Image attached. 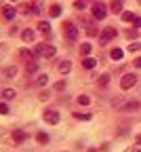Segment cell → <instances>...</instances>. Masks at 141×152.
Instances as JSON below:
<instances>
[{"instance_id": "4dcf8cb0", "label": "cell", "mask_w": 141, "mask_h": 152, "mask_svg": "<svg viewBox=\"0 0 141 152\" xmlns=\"http://www.w3.org/2000/svg\"><path fill=\"white\" fill-rule=\"evenodd\" d=\"M0 114H2V116H4V114H9V106H7V104H0Z\"/></svg>"}, {"instance_id": "d6986e66", "label": "cell", "mask_w": 141, "mask_h": 152, "mask_svg": "<svg viewBox=\"0 0 141 152\" xmlns=\"http://www.w3.org/2000/svg\"><path fill=\"white\" fill-rule=\"evenodd\" d=\"M38 30L42 32V34H51V26H49V21H40V23H38Z\"/></svg>"}, {"instance_id": "ba28073f", "label": "cell", "mask_w": 141, "mask_h": 152, "mask_svg": "<svg viewBox=\"0 0 141 152\" xmlns=\"http://www.w3.org/2000/svg\"><path fill=\"white\" fill-rule=\"evenodd\" d=\"M139 102H126V104H122V106H120V108H122L124 112H135V110H139Z\"/></svg>"}, {"instance_id": "4fadbf2b", "label": "cell", "mask_w": 141, "mask_h": 152, "mask_svg": "<svg viewBox=\"0 0 141 152\" xmlns=\"http://www.w3.org/2000/svg\"><path fill=\"white\" fill-rule=\"evenodd\" d=\"M0 95H2V99H15V89H2L0 91Z\"/></svg>"}, {"instance_id": "6da1fadb", "label": "cell", "mask_w": 141, "mask_h": 152, "mask_svg": "<svg viewBox=\"0 0 141 152\" xmlns=\"http://www.w3.org/2000/svg\"><path fill=\"white\" fill-rule=\"evenodd\" d=\"M55 53H57L55 47H51V45H42V42L36 45V49H34V55H42V57H47V59H49V57H53Z\"/></svg>"}, {"instance_id": "e575fe53", "label": "cell", "mask_w": 141, "mask_h": 152, "mask_svg": "<svg viewBox=\"0 0 141 152\" xmlns=\"http://www.w3.org/2000/svg\"><path fill=\"white\" fill-rule=\"evenodd\" d=\"M137 144H139V146H141V135H137Z\"/></svg>"}, {"instance_id": "9a60e30c", "label": "cell", "mask_w": 141, "mask_h": 152, "mask_svg": "<svg viewBox=\"0 0 141 152\" xmlns=\"http://www.w3.org/2000/svg\"><path fill=\"white\" fill-rule=\"evenodd\" d=\"M70 70H72V64H70L68 59L59 64V72H61V74H70Z\"/></svg>"}, {"instance_id": "836d02e7", "label": "cell", "mask_w": 141, "mask_h": 152, "mask_svg": "<svg viewBox=\"0 0 141 152\" xmlns=\"http://www.w3.org/2000/svg\"><path fill=\"white\" fill-rule=\"evenodd\" d=\"M133 64H135V68H141V57H137V59H135Z\"/></svg>"}, {"instance_id": "30bf717a", "label": "cell", "mask_w": 141, "mask_h": 152, "mask_svg": "<svg viewBox=\"0 0 141 152\" xmlns=\"http://www.w3.org/2000/svg\"><path fill=\"white\" fill-rule=\"evenodd\" d=\"M97 66V59H93V57H84V59H82V68L84 70H93Z\"/></svg>"}, {"instance_id": "ac0fdd59", "label": "cell", "mask_w": 141, "mask_h": 152, "mask_svg": "<svg viewBox=\"0 0 141 152\" xmlns=\"http://www.w3.org/2000/svg\"><path fill=\"white\" fill-rule=\"evenodd\" d=\"M19 57H23V59H32V57H34V53L30 51V49H19Z\"/></svg>"}, {"instance_id": "f1b7e54d", "label": "cell", "mask_w": 141, "mask_h": 152, "mask_svg": "<svg viewBox=\"0 0 141 152\" xmlns=\"http://www.w3.org/2000/svg\"><path fill=\"white\" fill-rule=\"evenodd\" d=\"M74 9H78V11L86 9V7H84V0H76V2H74Z\"/></svg>"}, {"instance_id": "d4e9b609", "label": "cell", "mask_w": 141, "mask_h": 152, "mask_svg": "<svg viewBox=\"0 0 141 152\" xmlns=\"http://www.w3.org/2000/svg\"><path fill=\"white\" fill-rule=\"evenodd\" d=\"M89 53H91V45H89V42H84L82 47H80V55H84V57H89Z\"/></svg>"}, {"instance_id": "484cf974", "label": "cell", "mask_w": 141, "mask_h": 152, "mask_svg": "<svg viewBox=\"0 0 141 152\" xmlns=\"http://www.w3.org/2000/svg\"><path fill=\"white\" fill-rule=\"evenodd\" d=\"M99 85H101V87H108V85H110V74H101V78H99Z\"/></svg>"}, {"instance_id": "8fae6325", "label": "cell", "mask_w": 141, "mask_h": 152, "mask_svg": "<svg viewBox=\"0 0 141 152\" xmlns=\"http://www.w3.org/2000/svg\"><path fill=\"white\" fill-rule=\"evenodd\" d=\"M122 55H124V51H122V49H118V47L110 51V57H112L114 61H120V59H122Z\"/></svg>"}, {"instance_id": "7c38bea8", "label": "cell", "mask_w": 141, "mask_h": 152, "mask_svg": "<svg viewBox=\"0 0 141 152\" xmlns=\"http://www.w3.org/2000/svg\"><path fill=\"white\" fill-rule=\"evenodd\" d=\"M110 11H112V13H120V15H122V2H120V0H112Z\"/></svg>"}, {"instance_id": "44dd1931", "label": "cell", "mask_w": 141, "mask_h": 152, "mask_svg": "<svg viewBox=\"0 0 141 152\" xmlns=\"http://www.w3.org/2000/svg\"><path fill=\"white\" fill-rule=\"evenodd\" d=\"M49 13H51V17H59V15H61V7H59V4H53Z\"/></svg>"}, {"instance_id": "7a4b0ae2", "label": "cell", "mask_w": 141, "mask_h": 152, "mask_svg": "<svg viewBox=\"0 0 141 152\" xmlns=\"http://www.w3.org/2000/svg\"><path fill=\"white\" fill-rule=\"evenodd\" d=\"M63 36L68 38L70 42H74L76 38H78V28H76L72 21H65V23H63Z\"/></svg>"}, {"instance_id": "7402d4cb", "label": "cell", "mask_w": 141, "mask_h": 152, "mask_svg": "<svg viewBox=\"0 0 141 152\" xmlns=\"http://www.w3.org/2000/svg\"><path fill=\"white\" fill-rule=\"evenodd\" d=\"M78 104L80 106H89L91 104V97H89V95H78Z\"/></svg>"}, {"instance_id": "52a82bcc", "label": "cell", "mask_w": 141, "mask_h": 152, "mask_svg": "<svg viewBox=\"0 0 141 152\" xmlns=\"http://www.w3.org/2000/svg\"><path fill=\"white\" fill-rule=\"evenodd\" d=\"M25 140H28V133H25V131H15V133H13V142H15V144H23Z\"/></svg>"}, {"instance_id": "8992f818", "label": "cell", "mask_w": 141, "mask_h": 152, "mask_svg": "<svg viewBox=\"0 0 141 152\" xmlns=\"http://www.w3.org/2000/svg\"><path fill=\"white\" fill-rule=\"evenodd\" d=\"M44 121H47L49 125H57L59 121H61V116H59L57 110H47V112H44Z\"/></svg>"}, {"instance_id": "5b68a950", "label": "cell", "mask_w": 141, "mask_h": 152, "mask_svg": "<svg viewBox=\"0 0 141 152\" xmlns=\"http://www.w3.org/2000/svg\"><path fill=\"white\" fill-rule=\"evenodd\" d=\"M105 15H108V7H105L103 2H97V4L93 7V17H95V19H105Z\"/></svg>"}, {"instance_id": "f546056e", "label": "cell", "mask_w": 141, "mask_h": 152, "mask_svg": "<svg viewBox=\"0 0 141 152\" xmlns=\"http://www.w3.org/2000/svg\"><path fill=\"white\" fill-rule=\"evenodd\" d=\"M65 89V80H59V83H55V91H63Z\"/></svg>"}, {"instance_id": "603a6c76", "label": "cell", "mask_w": 141, "mask_h": 152, "mask_svg": "<svg viewBox=\"0 0 141 152\" xmlns=\"http://www.w3.org/2000/svg\"><path fill=\"white\" fill-rule=\"evenodd\" d=\"M25 70H28V74H34V72L38 70V64H36V61H28V66H25Z\"/></svg>"}, {"instance_id": "ffe728a7", "label": "cell", "mask_w": 141, "mask_h": 152, "mask_svg": "<svg viewBox=\"0 0 141 152\" xmlns=\"http://www.w3.org/2000/svg\"><path fill=\"white\" fill-rule=\"evenodd\" d=\"M36 140L40 142V144H49V135L44 131H40V133H36Z\"/></svg>"}, {"instance_id": "277c9868", "label": "cell", "mask_w": 141, "mask_h": 152, "mask_svg": "<svg viewBox=\"0 0 141 152\" xmlns=\"http://www.w3.org/2000/svg\"><path fill=\"white\" fill-rule=\"evenodd\" d=\"M135 85H137V76H135L133 72H129V74H124V76H122V78H120V87H122L124 91H126V89H133Z\"/></svg>"}, {"instance_id": "d590c367", "label": "cell", "mask_w": 141, "mask_h": 152, "mask_svg": "<svg viewBox=\"0 0 141 152\" xmlns=\"http://www.w3.org/2000/svg\"><path fill=\"white\" fill-rule=\"evenodd\" d=\"M86 152H97V150H95V148H89V150H86Z\"/></svg>"}, {"instance_id": "e0dca14e", "label": "cell", "mask_w": 141, "mask_h": 152, "mask_svg": "<svg viewBox=\"0 0 141 152\" xmlns=\"http://www.w3.org/2000/svg\"><path fill=\"white\" fill-rule=\"evenodd\" d=\"M4 76H7V78H15V76H17V68H15V66L4 68Z\"/></svg>"}, {"instance_id": "3957f363", "label": "cell", "mask_w": 141, "mask_h": 152, "mask_svg": "<svg viewBox=\"0 0 141 152\" xmlns=\"http://www.w3.org/2000/svg\"><path fill=\"white\" fill-rule=\"evenodd\" d=\"M114 38H116V28L108 26V28H103V32H101V34H99V42H101V45H105V42L114 40Z\"/></svg>"}, {"instance_id": "cb8c5ba5", "label": "cell", "mask_w": 141, "mask_h": 152, "mask_svg": "<svg viewBox=\"0 0 141 152\" xmlns=\"http://www.w3.org/2000/svg\"><path fill=\"white\" fill-rule=\"evenodd\" d=\"M122 21H135V15L131 11H122Z\"/></svg>"}, {"instance_id": "5bb4252c", "label": "cell", "mask_w": 141, "mask_h": 152, "mask_svg": "<svg viewBox=\"0 0 141 152\" xmlns=\"http://www.w3.org/2000/svg\"><path fill=\"white\" fill-rule=\"evenodd\" d=\"M34 30H23V34H21V38H23V40L25 42H34Z\"/></svg>"}, {"instance_id": "9c48e42d", "label": "cell", "mask_w": 141, "mask_h": 152, "mask_svg": "<svg viewBox=\"0 0 141 152\" xmlns=\"http://www.w3.org/2000/svg\"><path fill=\"white\" fill-rule=\"evenodd\" d=\"M2 17L7 19V21L15 19V9H13V7H2Z\"/></svg>"}, {"instance_id": "2e32d148", "label": "cell", "mask_w": 141, "mask_h": 152, "mask_svg": "<svg viewBox=\"0 0 141 152\" xmlns=\"http://www.w3.org/2000/svg\"><path fill=\"white\" fill-rule=\"evenodd\" d=\"M36 85H38V87H47V85H49V76H47V74H40L38 78H36Z\"/></svg>"}, {"instance_id": "8d00e7d4", "label": "cell", "mask_w": 141, "mask_h": 152, "mask_svg": "<svg viewBox=\"0 0 141 152\" xmlns=\"http://www.w3.org/2000/svg\"><path fill=\"white\" fill-rule=\"evenodd\" d=\"M139 4H141V0H139Z\"/></svg>"}, {"instance_id": "83f0119b", "label": "cell", "mask_w": 141, "mask_h": 152, "mask_svg": "<svg viewBox=\"0 0 141 152\" xmlns=\"http://www.w3.org/2000/svg\"><path fill=\"white\" fill-rule=\"evenodd\" d=\"M74 116L80 121H91V114H82V112H74Z\"/></svg>"}, {"instance_id": "1f68e13d", "label": "cell", "mask_w": 141, "mask_h": 152, "mask_svg": "<svg viewBox=\"0 0 141 152\" xmlns=\"http://www.w3.org/2000/svg\"><path fill=\"white\" fill-rule=\"evenodd\" d=\"M124 152H139V146H129Z\"/></svg>"}, {"instance_id": "4316f807", "label": "cell", "mask_w": 141, "mask_h": 152, "mask_svg": "<svg viewBox=\"0 0 141 152\" xmlns=\"http://www.w3.org/2000/svg\"><path fill=\"white\" fill-rule=\"evenodd\" d=\"M129 51H131V53L141 51V42H131V45H129Z\"/></svg>"}, {"instance_id": "d6a6232c", "label": "cell", "mask_w": 141, "mask_h": 152, "mask_svg": "<svg viewBox=\"0 0 141 152\" xmlns=\"http://www.w3.org/2000/svg\"><path fill=\"white\" fill-rule=\"evenodd\" d=\"M135 28H141V17H135Z\"/></svg>"}]
</instances>
